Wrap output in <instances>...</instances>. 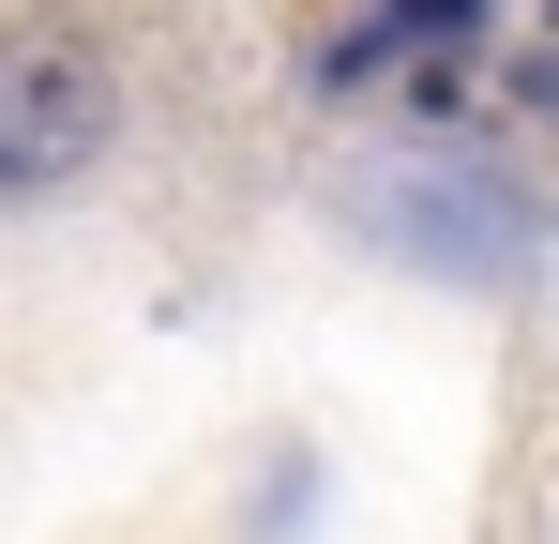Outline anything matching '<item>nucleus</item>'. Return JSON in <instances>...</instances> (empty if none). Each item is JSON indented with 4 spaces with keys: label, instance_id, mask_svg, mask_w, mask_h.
<instances>
[{
    "label": "nucleus",
    "instance_id": "f03ea898",
    "mask_svg": "<svg viewBox=\"0 0 559 544\" xmlns=\"http://www.w3.org/2000/svg\"><path fill=\"white\" fill-rule=\"evenodd\" d=\"M424 31H468V0H378V31L348 61H393V46H424Z\"/></svg>",
    "mask_w": 559,
    "mask_h": 544
},
{
    "label": "nucleus",
    "instance_id": "7ed1b4c3",
    "mask_svg": "<svg viewBox=\"0 0 559 544\" xmlns=\"http://www.w3.org/2000/svg\"><path fill=\"white\" fill-rule=\"evenodd\" d=\"M514 91H530V106H559V46H530V61H514Z\"/></svg>",
    "mask_w": 559,
    "mask_h": 544
},
{
    "label": "nucleus",
    "instance_id": "f257e3e1",
    "mask_svg": "<svg viewBox=\"0 0 559 544\" xmlns=\"http://www.w3.org/2000/svg\"><path fill=\"white\" fill-rule=\"evenodd\" d=\"M106 137V76L76 61V46H0V181H46V167H76Z\"/></svg>",
    "mask_w": 559,
    "mask_h": 544
}]
</instances>
